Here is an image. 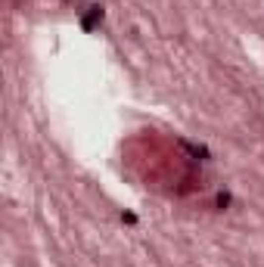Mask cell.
<instances>
[{
  "mask_svg": "<svg viewBox=\"0 0 264 267\" xmlns=\"http://www.w3.org/2000/svg\"><path fill=\"white\" fill-rule=\"evenodd\" d=\"M103 16H106V13H103V6H100V3H94V6H87V16L81 19V25H84V31H94V28L100 25V22H103Z\"/></svg>",
  "mask_w": 264,
  "mask_h": 267,
  "instance_id": "1",
  "label": "cell"
},
{
  "mask_svg": "<svg viewBox=\"0 0 264 267\" xmlns=\"http://www.w3.org/2000/svg\"><path fill=\"white\" fill-rule=\"evenodd\" d=\"M217 205H221V208L230 205V193H217Z\"/></svg>",
  "mask_w": 264,
  "mask_h": 267,
  "instance_id": "2",
  "label": "cell"
},
{
  "mask_svg": "<svg viewBox=\"0 0 264 267\" xmlns=\"http://www.w3.org/2000/svg\"><path fill=\"white\" fill-rule=\"evenodd\" d=\"M121 220H124V224H137V214H131V212H124V214H121Z\"/></svg>",
  "mask_w": 264,
  "mask_h": 267,
  "instance_id": "3",
  "label": "cell"
}]
</instances>
